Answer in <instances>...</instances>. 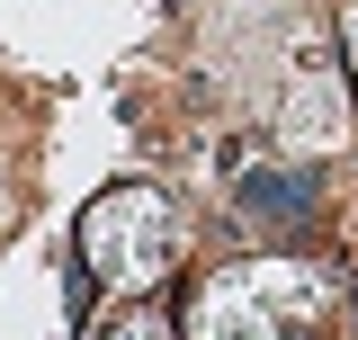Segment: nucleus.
<instances>
[{"mask_svg": "<svg viewBox=\"0 0 358 340\" xmlns=\"http://www.w3.org/2000/svg\"><path fill=\"white\" fill-rule=\"evenodd\" d=\"M242 206L260 215V224H296V215L313 206V179L296 170V179H242Z\"/></svg>", "mask_w": 358, "mask_h": 340, "instance_id": "nucleus-3", "label": "nucleus"}, {"mask_svg": "<svg viewBox=\"0 0 358 340\" xmlns=\"http://www.w3.org/2000/svg\"><path fill=\"white\" fill-rule=\"evenodd\" d=\"M341 45H350V72H358V0H341Z\"/></svg>", "mask_w": 358, "mask_h": 340, "instance_id": "nucleus-5", "label": "nucleus"}, {"mask_svg": "<svg viewBox=\"0 0 358 340\" xmlns=\"http://www.w3.org/2000/svg\"><path fill=\"white\" fill-rule=\"evenodd\" d=\"M99 340H179V332H171V323H162V313H126L117 332H99Z\"/></svg>", "mask_w": 358, "mask_h": 340, "instance_id": "nucleus-4", "label": "nucleus"}, {"mask_svg": "<svg viewBox=\"0 0 358 340\" xmlns=\"http://www.w3.org/2000/svg\"><path fill=\"white\" fill-rule=\"evenodd\" d=\"M179 260V215L162 188H108L99 206L81 215V251H72V313L108 296H143L152 278H171Z\"/></svg>", "mask_w": 358, "mask_h": 340, "instance_id": "nucleus-1", "label": "nucleus"}, {"mask_svg": "<svg viewBox=\"0 0 358 340\" xmlns=\"http://www.w3.org/2000/svg\"><path fill=\"white\" fill-rule=\"evenodd\" d=\"M9 215H18V197H9V188H0V233H9Z\"/></svg>", "mask_w": 358, "mask_h": 340, "instance_id": "nucleus-6", "label": "nucleus"}, {"mask_svg": "<svg viewBox=\"0 0 358 340\" xmlns=\"http://www.w3.org/2000/svg\"><path fill=\"white\" fill-rule=\"evenodd\" d=\"M296 287H313L305 269H215L188 304V340H278L287 323L278 296H296Z\"/></svg>", "mask_w": 358, "mask_h": 340, "instance_id": "nucleus-2", "label": "nucleus"}]
</instances>
